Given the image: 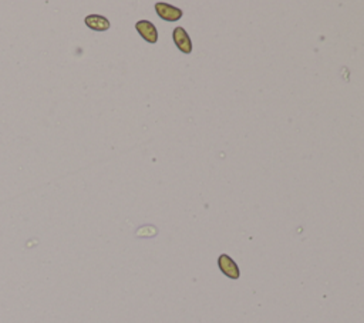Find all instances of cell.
<instances>
[{
  "label": "cell",
  "mask_w": 364,
  "mask_h": 323,
  "mask_svg": "<svg viewBox=\"0 0 364 323\" xmlns=\"http://www.w3.org/2000/svg\"><path fill=\"white\" fill-rule=\"evenodd\" d=\"M172 38H174V43H175V46L178 47L179 52H182V53H185V54L192 53L194 46H192L191 37L188 36L185 28H181V26H178V28H174V32H172Z\"/></svg>",
  "instance_id": "cell-3"
},
{
  "label": "cell",
  "mask_w": 364,
  "mask_h": 323,
  "mask_svg": "<svg viewBox=\"0 0 364 323\" xmlns=\"http://www.w3.org/2000/svg\"><path fill=\"white\" fill-rule=\"evenodd\" d=\"M155 12H157L159 18L165 20V22H177L184 16L182 9H179L177 6H172L169 3H165V2H157L155 3Z\"/></svg>",
  "instance_id": "cell-1"
},
{
  "label": "cell",
  "mask_w": 364,
  "mask_h": 323,
  "mask_svg": "<svg viewBox=\"0 0 364 323\" xmlns=\"http://www.w3.org/2000/svg\"><path fill=\"white\" fill-rule=\"evenodd\" d=\"M84 22L87 28L95 30V32H107L111 26L110 20L101 14H88Z\"/></svg>",
  "instance_id": "cell-5"
},
{
  "label": "cell",
  "mask_w": 364,
  "mask_h": 323,
  "mask_svg": "<svg viewBox=\"0 0 364 323\" xmlns=\"http://www.w3.org/2000/svg\"><path fill=\"white\" fill-rule=\"evenodd\" d=\"M135 28H137L138 34L150 44H155L158 42V30L150 20H138L135 23Z\"/></svg>",
  "instance_id": "cell-2"
},
{
  "label": "cell",
  "mask_w": 364,
  "mask_h": 323,
  "mask_svg": "<svg viewBox=\"0 0 364 323\" xmlns=\"http://www.w3.org/2000/svg\"><path fill=\"white\" fill-rule=\"evenodd\" d=\"M218 266L222 270L224 275L231 278V279H239V276H241V270L238 268L236 262L226 254H222L218 258Z\"/></svg>",
  "instance_id": "cell-4"
}]
</instances>
